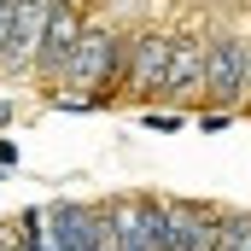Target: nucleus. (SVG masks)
I'll use <instances>...</instances> for the list:
<instances>
[{
  "mask_svg": "<svg viewBox=\"0 0 251 251\" xmlns=\"http://www.w3.org/2000/svg\"><path fill=\"white\" fill-rule=\"evenodd\" d=\"M82 29H88V12H82L76 0H53L47 29H41V53H35V76H41V82H64V64L76 53Z\"/></svg>",
  "mask_w": 251,
  "mask_h": 251,
  "instance_id": "nucleus-5",
  "label": "nucleus"
},
{
  "mask_svg": "<svg viewBox=\"0 0 251 251\" xmlns=\"http://www.w3.org/2000/svg\"><path fill=\"white\" fill-rule=\"evenodd\" d=\"M88 251H123V240H117V210L111 204H94V246Z\"/></svg>",
  "mask_w": 251,
  "mask_h": 251,
  "instance_id": "nucleus-9",
  "label": "nucleus"
},
{
  "mask_svg": "<svg viewBox=\"0 0 251 251\" xmlns=\"http://www.w3.org/2000/svg\"><path fill=\"white\" fill-rule=\"evenodd\" d=\"M123 70H128V35H117L111 24H88L64 64V88H94L111 100V88H123Z\"/></svg>",
  "mask_w": 251,
  "mask_h": 251,
  "instance_id": "nucleus-1",
  "label": "nucleus"
},
{
  "mask_svg": "<svg viewBox=\"0 0 251 251\" xmlns=\"http://www.w3.org/2000/svg\"><path fill=\"white\" fill-rule=\"evenodd\" d=\"M228 123H234V111H228V105H216V111H199V128H204V134H222Z\"/></svg>",
  "mask_w": 251,
  "mask_h": 251,
  "instance_id": "nucleus-12",
  "label": "nucleus"
},
{
  "mask_svg": "<svg viewBox=\"0 0 251 251\" xmlns=\"http://www.w3.org/2000/svg\"><path fill=\"white\" fill-rule=\"evenodd\" d=\"M6 176H12V170H6V164H0V181H6Z\"/></svg>",
  "mask_w": 251,
  "mask_h": 251,
  "instance_id": "nucleus-16",
  "label": "nucleus"
},
{
  "mask_svg": "<svg viewBox=\"0 0 251 251\" xmlns=\"http://www.w3.org/2000/svg\"><path fill=\"white\" fill-rule=\"evenodd\" d=\"M47 12L53 0H12V12L0 18V70H35Z\"/></svg>",
  "mask_w": 251,
  "mask_h": 251,
  "instance_id": "nucleus-4",
  "label": "nucleus"
},
{
  "mask_svg": "<svg viewBox=\"0 0 251 251\" xmlns=\"http://www.w3.org/2000/svg\"><path fill=\"white\" fill-rule=\"evenodd\" d=\"M246 82H251V41L246 35H216L210 59H204V94L216 105H246Z\"/></svg>",
  "mask_w": 251,
  "mask_h": 251,
  "instance_id": "nucleus-3",
  "label": "nucleus"
},
{
  "mask_svg": "<svg viewBox=\"0 0 251 251\" xmlns=\"http://www.w3.org/2000/svg\"><path fill=\"white\" fill-rule=\"evenodd\" d=\"M47 234H53V251H88L94 246V204L53 199L47 204Z\"/></svg>",
  "mask_w": 251,
  "mask_h": 251,
  "instance_id": "nucleus-7",
  "label": "nucleus"
},
{
  "mask_svg": "<svg viewBox=\"0 0 251 251\" xmlns=\"http://www.w3.org/2000/svg\"><path fill=\"white\" fill-rule=\"evenodd\" d=\"M246 246H251V216H222L216 251H246Z\"/></svg>",
  "mask_w": 251,
  "mask_h": 251,
  "instance_id": "nucleus-10",
  "label": "nucleus"
},
{
  "mask_svg": "<svg viewBox=\"0 0 251 251\" xmlns=\"http://www.w3.org/2000/svg\"><path fill=\"white\" fill-rule=\"evenodd\" d=\"M170 59H176V35H164V29H140V35H128L123 94H128V100H152V94H164Z\"/></svg>",
  "mask_w": 251,
  "mask_h": 251,
  "instance_id": "nucleus-2",
  "label": "nucleus"
},
{
  "mask_svg": "<svg viewBox=\"0 0 251 251\" xmlns=\"http://www.w3.org/2000/svg\"><path fill=\"white\" fill-rule=\"evenodd\" d=\"M216 234H222V210L170 199V251H216Z\"/></svg>",
  "mask_w": 251,
  "mask_h": 251,
  "instance_id": "nucleus-6",
  "label": "nucleus"
},
{
  "mask_svg": "<svg viewBox=\"0 0 251 251\" xmlns=\"http://www.w3.org/2000/svg\"><path fill=\"white\" fill-rule=\"evenodd\" d=\"M204 59H210V41H199V35H176V59H170V82H164V94H176V100L204 94Z\"/></svg>",
  "mask_w": 251,
  "mask_h": 251,
  "instance_id": "nucleus-8",
  "label": "nucleus"
},
{
  "mask_svg": "<svg viewBox=\"0 0 251 251\" xmlns=\"http://www.w3.org/2000/svg\"><path fill=\"white\" fill-rule=\"evenodd\" d=\"M140 123L152 128V134H176V128H187L181 111H140Z\"/></svg>",
  "mask_w": 251,
  "mask_h": 251,
  "instance_id": "nucleus-11",
  "label": "nucleus"
},
{
  "mask_svg": "<svg viewBox=\"0 0 251 251\" xmlns=\"http://www.w3.org/2000/svg\"><path fill=\"white\" fill-rule=\"evenodd\" d=\"M6 12H12V0H0V18H6Z\"/></svg>",
  "mask_w": 251,
  "mask_h": 251,
  "instance_id": "nucleus-15",
  "label": "nucleus"
},
{
  "mask_svg": "<svg viewBox=\"0 0 251 251\" xmlns=\"http://www.w3.org/2000/svg\"><path fill=\"white\" fill-rule=\"evenodd\" d=\"M6 123H12V100H0V128H6Z\"/></svg>",
  "mask_w": 251,
  "mask_h": 251,
  "instance_id": "nucleus-14",
  "label": "nucleus"
},
{
  "mask_svg": "<svg viewBox=\"0 0 251 251\" xmlns=\"http://www.w3.org/2000/svg\"><path fill=\"white\" fill-rule=\"evenodd\" d=\"M0 164H6V170H18V140H12V134H0Z\"/></svg>",
  "mask_w": 251,
  "mask_h": 251,
  "instance_id": "nucleus-13",
  "label": "nucleus"
}]
</instances>
